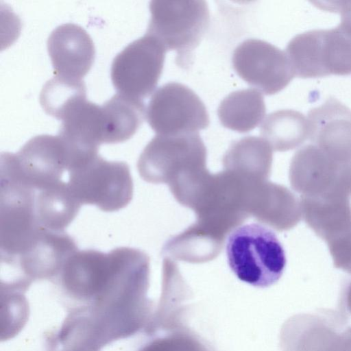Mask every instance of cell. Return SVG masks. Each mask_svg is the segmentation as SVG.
<instances>
[{
	"label": "cell",
	"mask_w": 351,
	"mask_h": 351,
	"mask_svg": "<svg viewBox=\"0 0 351 351\" xmlns=\"http://www.w3.org/2000/svg\"><path fill=\"white\" fill-rule=\"evenodd\" d=\"M151 128L159 135L197 133L210 123L206 108L188 86L169 82L152 95L146 110Z\"/></svg>",
	"instance_id": "obj_6"
},
{
	"label": "cell",
	"mask_w": 351,
	"mask_h": 351,
	"mask_svg": "<svg viewBox=\"0 0 351 351\" xmlns=\"http://www.w3.org/2000/svg\"><path fill=\"white\" fill-rule=\"evenodd\" d=\"M313 3L322 9L339 12L341 23L337 27L351 38V1H314Z\"/></svg>",
	"instance_id": "obj_22"
},
{
	"label": "cell",
	"mask_w": 351,
	"mask_h": 351,
	"mask_svg": "<svg viewBox=\"0 0 351 351\" xmlns=\"http://www.w3.org/2000/svg\"><path fill=\"white\" fill-rule=\"evenodd\" d=\"M286 53L295 76L317 77L351 74V38L338 27L295 36Z\"/></svg>",
	"instance_id": "obj_4"
},
{
	"label": "cell",
	"mask_w": 351,
	"mask_h": 351,
	"mask_svg": "<svg viewBox=\"0 0 351 351\" xmlns=\"http://www.w3.org/2000/svg\"><path fill=\"white\" fill-rule=\"evenodd\" d=\"M68 184L77 201L104 212L125 207L132 200L133 181L130 167L121 161H108L97 155L70 169Z\"/></svg>",
	"instance_id": "obj_3"
},
{
	"label": "cell",
	"mask_w": 351,
	"mask_h": 351,
	"mask_svg": "<svg viewBox=\"0 0 351 351\" xmlns=\"http://www.w3.org/2000/svg\"><path fill=\"white\" fill-rule=\"evenodd\" d=\"M167 49L145 34L132 41L113 59L111 80L119 93L141 99L155 89L161 75Z\"/></svg>",
	"instance_id": "obj_8"
},
{
	"label": "cell",
	"mask_w": 351,
	"mask_h": 351,
	"mask_svg": "<svg viewBox=\"0 0 351 351\" xmlns=\"http://www.w3.org/2000/svg\"><path fill=\"white\" fill-rule=\"evenodd\" d=\"M327 244L335 267L351 274V228Z\"/></svg>",
	"instance_id": "obj_21"
},
{
	"label": "cell",
	"mask_w": 351,
	"mask_h": 351,
	"mask_svg": "<svg viewBox=\"0 0 351 351\" xmlns=\"http://www.w3.org/2000/svg\"><path fill=\"white\" fill-rule=\"evenodd\" d=\"M341 313L346 317L351 315V281L342 291L340 299Z\"/></svg>",
	"instance_id": "obj_23"
},
{
	"label": "cell",
	"mask_w": 351,
	"mask_h": 351,
	"mask_svg": "<svg viewBox=\"0 0 351 351\" xmlns=\"http://www.w3.org/2000/svg\"><path fill=\"white\" fill-rule=\"evenodd\" d=\"M265 112L261 92L255 88H246L227 95L219 105L217 115L223 127L244 133L258 126Z\"/></svg>",
	"instance_id": "obj_18"
},
{
	"label": "cell",
	"mask_w": 351,
	"mask_h": 351,
	"mask_svg": "<svg viewBox=\"0 0 351 351\" xmlns=\"http://www.w3.org/2000/svg\"><path fill=\"white\" fill-rule=\"evenodd\" d=\"M289 179L302 197H351V164L342 162L310 143L292 158Z\"/></svg>",
	"instance_id": "obj_7"
},
{
	"label": "cell",
	"mask_w": 351,
	"mask_h": 351,
	"mask_svg": "<svg viewBox=\"0 0 351 351\" xmlns=\"http://www.w3.org/2000/svg\"><path fill=\"white\" fill-rule=\"evenodd\" d=\"M147 34L156 38L167 50L176 51L178 65L186 66L210 23L208 4L202 0H153Z\"/></svg>",
	"instance_id": "obj_2"
},
{
	"label": "cell",
	"mask_w": 351,
	"mask_h": 351,
	"mask_svg": "<svg viewBox=\"0 0 351 351\" xmlns=\"http://www.w3.org/2000/svg\"><path fill=\"white\" fill-rule=\"evenodd\" d=\"M232 62L241 79L267 95L280 92L295 76L286 52L259 39L243 41L235 48Z\"/></svg>",
	"instance_id": "obj_10"
},
{
	"label": "cell",
	"mask_w": 351,
	"mask_h": 351,
	"mask_svg": "<svg viewBox=\"0 0 351 351\" xmlns=\"http://www.w3.org/2000/svg\"><path fill=\"white\" fill-rule=\"evenodd\" d=\"M145 115L141 99L119 93L114 95L101 106V143L128 140L140 128Z\"/></svg>",
	"instance_id": "obj_16"
},
{
	"label": "cell",
	"mask_w": 351,
	"mask_h": 351,
	"mask_svg": "<svg viewBox=\"0 0 351 351\" xmlns=\"http://www.w3.org/2000/svg\"><path fill=\"white\" fill-rule=\"evenodd\" d=\"M86 99V86L82 80L55 75L43 86L40 104L49 115L62 120L78 104Z\"/></svg>",
	"instance_id": "obj_20"
},
{
	"label": "cell",
	"mask_w": 351,
	"mask_h": 351,
	"mask_svg": "<svg viewBox=\"0 0 351 351\" xmlns=\"http://www.w3.org/2000/svg\"><path fill=\"white\" fill-rule=\"evenodd\" d=\"M302 217L326 243L351 228V203L346 196H300Z\"/></svg>",
	"instance_id": "obj_15"
},
{
	"label": "cell",
	"mask_w": 351,
	"mask_h": 351,
	"mask_svg": "<svg viewBox=\"0 0 351 351\" xmlns=\"http://www.w3.org/2000/svg\"><path fill=\"white\" fill-rule=\"evenodd\" d=\"M74 239L64 232L44 229L33 245L10 264L27 278H49L60 274L67 259L76 251Z\"/></svg>",
	"instance_id": "obj_14"
},
{
	"label": "cell",
	"mask_w": 351,
	"mask_h": 351,
	"mask_svg": "<svg viewBox=\"0 0 351 351\" xmlns=\"http://www.w3.org/2000/svg\"><path fill=\"white\" fill-rule=\"evenodd\" d=\"M341 312L322 309L295 315L280 335L284 351H351V325Z\"/></svg>",
	"instance_id": "obj_9"
},
{
	"label": "cell",
	"mask_w": 351,
	"mask_h": 351,
	"mask_svg": "<svg viewBox=\"0 0 351 351\" xmlns=\"http://www.w3.org/2000/svg\"><path fill=\"white\" fill-rule=\"evenodd\" d=\"M311 143L326 152L351 157V110L334 97L308 113Z\"/></svg>",
	"instance_id": "obj_13"
},
{
	"label": "cell",
	"mask_w": 351,
	"mask_h": 351,
	"mask_svg": "<svg viewBox=\"0 0 351 351\" xmlns=\"http://www.w3.org/2000/svg\"><path fill=\"white\" fill-rule=\"evenodd\" d=\"M228 265L241 281L267 287L278 281L286 266L284 248L275 232L258 223L237 227L226 243Z\"/></svg>",
	"instance_id": "obj_1"
},
{
	"label": "cell",
	"mask_w": 351,
	"mask_h": 351,
	"mask_svg": "<svg viewBox=\"0 0 351 351\" xmlns=\"http://www.w3.org/2000/svg\"><path fill=\"white\" fill-rule=\"evenodd\" d=\"M206 148L197 133L154 136L146 145L138 160L141 176L156 182L162 170L171 165L204 163Z\"/></svg>",
	"instance_id": "obj_11"
},
{
	"label": "cell",
	"mask_w": 351,
	"mask_h": 351,
	"mask_svg": "<svg viewBox=\"0 0 351 351\" xmlns=\"http://www.w3.org/2000/svg\"><path fill=\"white\" fill-rule=\"evenodd\" d=\"M81 206L69 184L62 180L36 190L35 216L38 225L45 229L64 232L77 216Z\"/></svg>",
	"instance_id": "obj_17"
},
{
	"label": "cell",
	"mask_w": 351,
	"mask_h": 351,
	"mask_svg": "<svg viewBox=\"0 0 351 351\" xmlns=\"http://www.w3.org/2000/svg\"><path fill=\"white\" fill-rule=\"evenodd\" d=\"M260 134L274 150H290L308 138V119L294 110H276L265 119L260 127Z\"/></svg>",
	"instance_id": "obj_19"
},
{
	"label": "cell",
	"mask_w": 351,
	"mask_h": 351,
	"mask_svg": "<svg viewBox=\"0 0 351 351\" xmlns=\"http://www.w3.org/2000/svg\"><path fill=\"white\" fill-rule=\"evenodd\" d=\"M47 47L55 75L82 80L95 58V46L88 32L79 25H58L50 34Z\"/></svg>",
	"instance_id": "obj_12"
},
{
	"label": "cell",
	"mask_w": 351,
	"mask_h": 351,
	"mask_svg": "<svg viewBox=\"0 0 351 351\" xmlns=\"http://www.w3.org/2000/svg\"><path fill=\"white\" fill-rule=\"evenodd\" d=\"M68 167L66 151L58 135H37L29 139L17 153L3 152L0 156L1 174L36 190L61 181Z\"/></svg>",
	"instance_id": "obj_5"
}]
</instances>
